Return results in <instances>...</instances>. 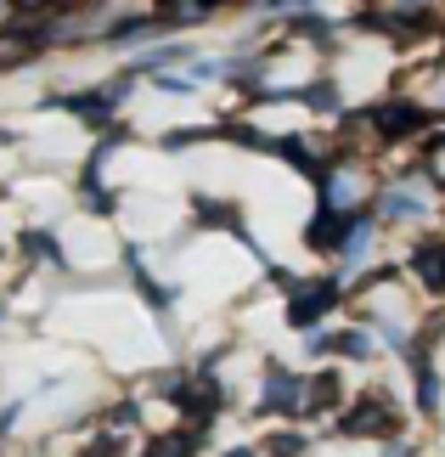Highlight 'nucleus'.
I'll return each mask as SVG.
<instances>
[{"instance_id": "obj_1", "label": "nucleus", "mask_w": 445, "mask_h": 457, "mask_svg": "<svg viewBox=\"0 0 445 457\" xmlns=\"http://www.w3.org/2000/svg\"><path fill=\"white\" fill-rule=\"evenodd\" d=\"M367 192H372V181L355 164H344V170H333L322 181V209H327V215H350V209L367 204Z\"/></svg>"}, {"instance_id": "obj_2", "label": "nucleus", "mask_w": 445, "mask_h": 457, "mask_svg": "<svg viewBox=\"0 0 445 457\" xmlns=\"http://www.w3.org/2000/svg\"><path fill=\"white\" fill-rule=\"evenodd\" d=\"M412 266H417V277H423L429 288H445V243H417Z\"/></svg>"}, {"instance_id": "obj_3", "label": "nucleus", "mask_w": 445, "mask_h": 457, "mask_svg": "<svg viewBox=\"0 0 445 457\" xmlns=\"http://www.w3.org/2000/svg\"><path fill=\"white\" fill-rule=\"evenodd\" d=\"M40 51V34H0V68H17Z\"/></svg>"}, {"instance_id": "obj_4", "label": "nucleus", "mask_w": 445, "mask_h": 457, "mask_svg": "<svg viewBox=\"0 0 445 457\" xmlns=\"http://www.w3.org/2000/svg\"><path fill=\"white\" fill-rule=\"evenodd\" d=\"M378 125H383L389 136H400V130H417V125H423V113H417V108H406V102H395V108H378Z\"/></svg>"}, {"instance_id": "obj_5", "label": "nucleus", "mask_w": 445, "mask_h": 457, "mask_svg": "<svg viewBox=\"0 0 445 457\" xmlns=\"http://www.w3.org/2000/svg\"><path fill=\"white\" fill-rule=\"evenodd\" d=\"M383 215H423V192H412V187H395V192H389V198H383Z\"/></svg>"}, {"instance_id": "obj_6", "label": "nucleus", "mask_w": 445, "mask_h": 457, "mask_svg": "<svg viewBox=\"0 0 445 457\" xmlns=\"http://www.w3.org/2000/svg\"><path fill=\"white\" fill-rule=\"evenodd\" d=\"M215 12V0H169L164 17H175V23H203V17Z\"/></svg>"}, {"instance_id": "obj_7", "label": "nucleus", "mask_w": 445, "mask_h": 457, "mask_svg": "<svg viewBox=\"0 0 445 457\" xmlns=\"http://www.w3.org/2000/svg\"><path fill=\"white\" fill-rule=\"evenodd\" d=\"M271 452H276V457H299V452H305V441H293V435H282V441H271Z\"/></svg>"}, {"instance_id": "obj_8", "label": "nucleus", "mask_w": 445, "mask_h": 457, "mask_svg": "<svg viewBox=\"0 0 445 457\" xmlns=\"http://www.w3.org/2000/svg\"><path fill=\"white\" fill-rule=\"evenodd\" d=\"M17 12H45V6H62V0H12Z\"/></svg>"}, {"instance_id": "obj_9", "label": "nucleus", "mask_w": 445, "mask_h": 457, "mask_svg": "<svg viewBox=\"0 0 445 457\" xmlns=\"http://www.w3.org/2000/svg\"><path fill=\"white\" fill-rule=\"evenodd\" d=\"M429 91H434V102H445V62H440V74L429 79Z\"/></svg>"}, {"instance_id": "obj_10", "label": "nucleus", "mask_w": 445, "mask_h": 457, "mask_svg": "<svg viewBox=\"0 0 445 457\" xmlns=\"http://www.w3.org/2000/svg\"><path fill=\"white\" fill-rule=\"evenodd\" d=\"M434 175H440V181H445V142L434 147Z\"/></svg>"}, {"instance_id": "obj_11", "label": "nucleus", "mask_w": 445, "mask_h": 457, "mask_svg": "<svg viewBox=\"0 0 445 457\" xmlns=\"http://www.w3.org/2000/svg\"><path fill=\"white\" fill-rule=\"evenodd\" d=\"M12 12H17V6H12V0H0V23H6V17H12Z\"/></svg>"}]
</instances>
